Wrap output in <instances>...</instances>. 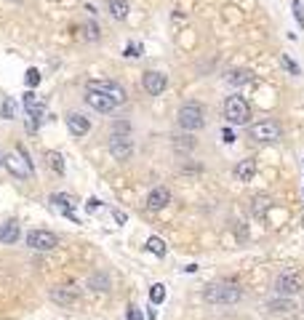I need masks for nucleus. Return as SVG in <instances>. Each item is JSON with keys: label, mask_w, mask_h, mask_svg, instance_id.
I'll return each instance as SVG.
<instances>
[{"label": "nucleus", "mask_w": 304, "mask_h": 320, "mask_svg": "<svg viewBox=\"0 0 304 320\" xmlns=\"http://www.w3.org/2000/svg\"><path fill=\"white\" fill-rule=\"evenodd\" d=\"M203 296H206V302H208V304H219V307H224V304H235L240 296H243V291H240L238 283L216 280V283H211V286L203 291Z\"/></svg>", "instance_id": "f257e3e1"}, {"label": "nucleus", "mask_w": 304, "mask_h": 320, "mask_svg": "<svg viewBox=\"0 0 304 320\" xmlns=\"http://www.w3.org/2000/svg\"><path fill=\"white\" fill-rule=\"evenodd\" d=\"M176 123L179 128H184V131H200V128L206 126V110H203V104H197V102H187L179 107V115H176Z\"/></svg>", "instance_id": "f03ea898"}, {"label": "nucleus", "mask_w": 304, "mask_h": 320, "mask_svg": "<svg viewBox=\"0 0 304 320\" xmlns=\"http://www.w3.org/2000/svg\"><path fill=\"white\" fill-rule=\"evenodd\" d=\"M224 117H227V123L232 126H245L251 120V107L248 102H245L243 96H227L224 99Z\"/></svg>", "instance_id": "7ed1b4c3"}, {"label": "nucleus", "mask_w": 304, "mask_h": 320, "mask_svg": "<svg viewBox=\"0 0 304 320\" xmlns=\"http://www.w3.org/2000/svg\"><path fill=\"white\" fill-rule=\"evenodd\" d=\"M304 288V275L299 269H283L280 275L275 278V293L277 296H294V293H299Z\"/></svg>", "instance_id": "20e7f679"}, {"label": "nucleus", "mask_w": 304, "mask_h": 320, "mask_svg": "<svg viewBox=\"0 0 304 320\" xmlns=\"http://www.w3.org/2000/svg\"><path fill=\"white\" fill-rule=\"evenodd\" d=\"M248 136L254 141H259V144H270V141H277L283 136V131H280V126L275 120H259L248 128Z\"/></svg>", "instance_id": "39448f33"}, {"label": "nucleus", "mask_w": 304, "mask_h": 320, "mask_svg": "<svg viewBox=\"0 0 304 320\" xmlns=\"http://www.w3.org/2000/svg\"><path fill=\"white\" fill-rule=\"evenodd\" d=\"M88 88L107 93L110 99H115V102H118V107L125 102V88L120 86V83H115V80H91V83H88Z\"/></svg>", "instance_id": "423d86ee"}, {"label": "nucleus", "mask_w": 304, "mask_h": 320, "mask_svg": "<svg viewBox=\"0 0 304 320\" xmlns=\"http://www.w3.org/2000/svg\"><path fill=\"white\" fill-rule=\"evenodd\" d=\"M142 86H144V91L149 93V96H160L168 86V78L163 72H158V69H149V72L142 75Z\"/></svg>", "instance_id": "0eeeda50"}, {"label": "nucleus", "mask_w": 304, "mask_h": 320, "mask_svg": "<svg viewBox=\"0 0 304 320\" xmlns=\"http://www.w3.org/2000/svg\"><path fill=\"white\" fill-rule=\"evenodd\" d=\"M86 104L88 107H93L96 112H112L115 107H118V102L115 99H110L107 93H102V91H93V88H86Z\"/></svg>", "instance_id": "6e6552de"}, {"label": "nucleus", "mask_w": 304, "mask_h": 320, "mask_svg": "<svg viewBox=\"0 0 304 320\" xmlns=\"http://www.w3.org/2000/svg\"><path fill=\"white\" fill-rule=\"evenodd\" d=\"M27 245L35 251H51V248H56V235L48 230H32L27 235Z\"/></svg>", "instance_id": "1a4fd4ad"}, {"label": "nucleus", "mask_w": 304, "mask_h": 320, "mask_svg": "<svg viewBox=\"0 0 304 320\" xmlns=\"http://www.w3.org/2000/svg\"><path fill=\"white\" fill-rule=\"evenodd\" d=\"M110 152H112V158L115 160H131V155H134V141H131V136H115L112 134V139H110Z\"/></svg>", "instance_id": "9d476101"}, {"label": "nucleus", "mask_w": 304, "mask_h": 320, "mask_svg": "<svg viewBox=\"0 0 304 320\" xmlns=\"http://www.w3.org/2000/svg\"><path fill=\"white\" fill-rule=\"evenodd\" d=\"M51 302L54 304H59V307H72L75 302H78V291H75V286H56V288H51Z\"/></svg>", "instance_id": "9b49d317"}, {"label": "nucleus", "mask_w": 304, "mask_h": 320, "mask_svg": "<svg viewBox=\"0 0 304 320\" xmlns=\"http://www.w3.org/2000/svg\"><path fill=\"white\" fill-rule=\"evenodd\" d=\"M168 203H171V192H168L166 187H155L147 195V208L149 211H160V208H166Z\"/></svg>", "instance_id": "f8f14e48"}, {"label": "nucleus", "mask_w": 304, "mask_h": 320, "mask_svg": "<svg viewBox=\"0 0 304 320\" xmlns=\"http://www.w3.org/2000/svg\"><path fill=\"white\" fill-rule=\"evenodd\" d=\"M24 110H27L30 117H38V120H40V117L45 115V104H43V99L35 91H27L24 93Z\"/></svg>", "instance_id": "ddd939ff"}, {"label": "nucleus", "mask_w": 304, "mask_h": 320, "mask_svg": "<svg viewBox=\"0 0 304 320\" xmlns=\"http://www.w3.org/2000/svg\"><path fill=\"white\" fill-rule=\"evenodd\" d=\"M67 126H69V131H72V136H86V134L91 131V123H88V117L78 115V112H72V115L67 117Z\"/></svg>", "instance_id": "4468645a"}, {"label": "nucleus", "mask_w": 304, "mask_h": 320, "mask_svg": "<svg viewBox=\"0 0 304 320\" xmlns=\"http://www.w3.org/2000/svg\"><path fill=\"white\" fill-rule=\"evenodd\" d=\"M16 240H19V224H16V221L0 224V243L11 245V243H16Z\"/></svg>", "instance_id": "2eb2a0df"}, {"label": "nucleus", "mask_w": 304, "mask_h": 320, "mask_svg": "<svg viewBox=\"0 0 304 320\" xmlns=\"http://www.w3.org/2000/svg\"><path fill=\"white\" fill-rule=\"evenodd\" d=\"M107 11H110V16L112 19H125L128 16V11H131V6H128V0H107Z\"/></svg>", "instance_id": "dca6fc26"}, {"label": "nucleus", "mask_w": 304, "mask_h": 320, "mask_svg": "<svg viewBox=\"0 0 304 320\" xmlns=\"http://www.w3.org/2000/svg\"><path fill=\"white\" fill-rule=\"evenodd\" d=\"M195 144H197V141H195V136H192L190 131H187V134H179V136H173V150L182 152V155H184V152H192Z\"/></svg>", "instance_id": "f3484780"}, {"label": "nucleus", "mask_w": 304, "mask_h": 320, "mask_svg": "<svg viewBox=\"0 0 304 320\" xmlns=\"http://www.w3.org/2000/svg\"><path fill=\"white\" fill-rule=\"evenodd\" d=\"M254 174H256V163H254V160H240V163L235 165V176H238L240 182H251Z\"/></svg>", "instance_id": "a211bd4d"}, {"label": "nucleus", "mask_w": 304, "mask_h": 320, "mask_svg": "<svg viewBox=\"0 0 304 320\" xmlns=\"http://www.w3.org/2000/svg\"><path fill=\"white\" fill-rule=\"evenodd\" d=\"M48 203H54V206H59V208L64 211V216H67V219H72V221H78V216H75V213H72V208H69V206H72V200H69V195H51V200H48Z\"/></svg>", "instance_id": "6ab92c4d"}, {"label": "nucleus", "mask_w": 304, "mask_h": 320, "mask_svg": "<svg viewBox=\"0 0 304 320\" xmlns=\"http://www.w3.org/2000/svg\"><path fill=\"white\" fill-rule=\"evenodd\" d=\"M264 307H267V312H288V310H294V302L288 296H280V299H270Z\"/></svg>", "instance_id": "aec40b11"}, {"label": "nucleus", "mask_w": 304, "mask_h": 320, "mask_svg": "<svg viewBox=\"0 0 304 320\" xmlns=\"http://www.w3.org/2000/svg\"><path fill=\"white\" fill-rule=\"evenodd\" d=\"M251 80H254V75L248 72V69H232V72L227 75L230 86H248Z\"/></svg>", "instance_id": "412c9836"}, {"label": "nucleus", "mask_w": 304, "mask_h": 320, "mask_svg": "<svg viewBox=\"0 0 304 320\" xmlns=\"http://www.w3.org/2000/svg\"><path fill=\"white\" fill-rule=\"evenodd\" d=\"M88 288L91 291H110V278L104 272H96V275L88 278Z\"/></svg>", "instance_id": "4be33fe9"}, {"label": "nucleus", "mask_w": 304, "mask_h": 320, "mask_svg": "<svg viewBox=\"0 0 304 320\" xmlns=\"http://www.w3.org/2000/svg\"><path fill=\"white\" fill-rule=\"evenodd\" d=\"M149 302L152 304H163V302H166V286H163V283H155V286L149 288Z\"/></svg>", "instance_id": "5701e85b"}, {"label": "nucleus", "mask_w": 304, "mask_h": 320, "mask_svg": "<svg viewBox=\"0 0 304 320\" xmlns=\"http://www.w3.org/2000/svg\"><path fill=\"white\" fill-rule=\"evenodd\" d=\"M147 251L155 254V256H166V243H163L160 238H149L147 240Z\"/></svg>", "instance_id": "b1692460"}, {"label": "nucleus", "mask_w": 304, "mask_h": 320, "mask_svg": "<svg viewBox=\"0 0 304 320\" xmlns=\"http://www.w3.org/2000/svg\"><path fill=\"white\" fill-rule=\"evenodd\" d=\"M112 134L115 136H131V123H128V120H115L112 123Z\"/></svg>", "instance_id": "393cba45"}, {"label": "nucleus", "mask_w": 304, "mask_h": 320, "mask_svg": "<svg viewBox=\"0 0 304 320\" xmlns=\"http://www.w3.org/2000/svg\"><path fill=\"white\" fill-rule=\"evenodd\" d=\"M45 160H48V165L56 174H64V160H62L59 152H48V158H45Z\"/></svg>", "instance_id": "a878e982"}, {"label": "nucleus", "mask_w": 304, "mask_h": 320, "mask_svg": "<svg viewBox=\"0 0 304 320\" xmlns=\"http://www.w3.org/2000/svg\"><path fill=\"white\" fill-rule=\"evenodd\" d=\"M14 115H16V102H14V99H6V102H3V107H0V117L11 120Z\"/></svg>", "instance_id": "bb28decb"}, {"label": "nucleus", "mask_w": 304, "mask_h": 320, "mask_svg": "<svg viewBox=\"0 0 304 320\" xmlns=\"http://www.w3.org/2000/svg\"><path fill=\"white\" fill-rule=\"evenodd\" d=\"M83 38H86V40H99L96 21H86V24H83Z\"/></svg>", "instance_id": "cd10ccee"}, {"label": "nucleus", "mask_w": 304, "mask_h": 320, "mask_svg": "<svg viewBox=\"0 0 304 320\" xmlns=\"http://www.w3.org/2000/svg\"><path fill=\"white\" fill-rule=\"evenodd\" d=\"M24 83H27V88L32 91V88L40 83V72H38V69H27V78H24Z\"/></svg>", "instance_id": "c85d7f7f"}, {"label": "nucleus", "mask_w": 304, "mask_h": 320, "mask_svg": "<svg viewBox=\"0 0 304 320\" xmlns=\"http://www.w3.org/2000/svg\"><path fill=\"white\" fill-rule=\"evenodd\" d=\"M291 11H294V16H296V21H299V27L304 30V8H301L299 0H294V3H291Z\"/></svg>", "instance_id": "c756f323"}, {"label": "nucleus", "mask_w": 304, "mask_h": 320, "mask_svg": "<svg viewBox=\"0 0 304 320\" xmlns=\"http://www.w3.org/2000/svg\"><path fill=\"white\" fill-rule=\"evenodd\" d=\"M267 206H270V200H267V198H256V206H254V213H256V216H264V211H267Z\"/></svg>", "instance_id": "7c9ffc66"}, {"label": "nucleus", "mask_w": 304, "mask_h": 320, "mask_svg": "<svg viewBox=\"0 0 304 320\" xmlns=\"http://www.w3.org/2000/svg\"><path fill=\"white\" fill-rule=\"evenodd\" d=\"M142 51H144V45H142V43H131V45L125 48V56H128V59H134V56H142Z\"/></svg>", "instance_id": "2f4dec72"}, {"label": "nucleus", "mask_w": 304, "mask_h": 320, "mask_svg": "<svg viewBox=\"0 0 304 320\" xmlns=\"http://www.w3.org/2000/svg\"><path fill=\"white\" fill-rule=\"evenodd\" d=\"M125 320H144V315H142V310H139V307H128Z\"/></svg>", "instance_id": "473e14b6"}, {"label": "nucleus", "mask_w": 304, "mask_h": 320, "mask_svg": "<svg viewBox=\"0 0 304 320\" xmlns=\"http://www.w3.org/2000/svg\"><path fill=\"white\" fill-rule=\"evenodd\" d=\"M283 64H286V69H288V72H294V75H299V72H301V69H299V64H296V62H291L288 56H283Z\"/></svg>", "instance_id": "72a5a7b5"}, {"label": "nucleus", "mask_w": 304, "mask_h": 320, "mask_svg": "<svg viewBox=\"0 0 304 320\" xmlns=\"http://www.w3.org/2000/svg\"><path fill=\"white\" fill-rule=\"evenodd\" d=\"M99 208H102V200H96V198H91L88 203H86V211H91V213L99 211Z\"/></svg>", "instance_id": "f704fd0d"}, {"label": "nucleus", "mask_w": 304, "mask_h": 320, "mask_svg": "<svg viewBox=\"0 0 304 320\" xmlns=\"http://www.w3.org/2000/svg\"><path fill=\"white\" fill-rule=\"evenodd\" d=\"M24 128H27V131H30V134H35V131H38V117H27V123H24Z\"/></svg>", "instance_id": "c9c22d12"}, {"label": "nucleus", "mask_w": 304, "mask_h": 320, "mask_svg": "<svg viewBox=\"0 0 304 320\" xmlns=\"http://www.w3.org/2000/svg\"><path fill=\"white\" fill-rule=\"evenodd\" d=\"M221 139H224L227 144H232V141H235V134H232V128H224V131H221Z\"/></svg>", "instance_id": "e433bc0d"}, {"label": "nucleus", "mask_w": 304, "mask_h": 320, "mask_svg": "<svg viewBox=\"0 0 304 320\" xmlns=\"http://www.w3.org/2000/svg\"><path fill=\"white\" fill-rule=\"evenodd\" d=\"M112 216H115V221H118V224H123V221H125V213H123V211H115Z\"/></svg>", "instance_id": "4c0bfd02"}, {"label": "nucleus", "mask_w": 304, "mask_h": 320, "mask_svg": "<svg viewBox=\"0 0 304 320\" xmlns=\"http://www.w3.org/2000/svg\"><path fill=\"white\" fill-rule=\"evenodd\" d=\"M14 3H21V0H14Z\"/></svg>", "instance_id": "58836bf2"}, {"label": "nucleus", "mask_w": 304, "mask_h": 320, "mask_svg": "<svg viewBox=\"0 0 304 320\" xmlns=\"http://www.w3.org/2000/svg\"><path fill=\"white\" fill-rule=\"evenodd\" d=\"M301 310H304V302H301Z\"/></svg>", "instance_id": "ea45409f"}]
</instances>
